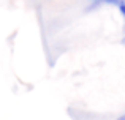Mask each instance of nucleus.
Segmentation results:
<instances>
[{
    "instance_id": "f03ea898",
    "label": "nucleus",
    "mask_w": 125,
    "mask_h": 120,
    "mask_svg": "<svg viewBox=\"0 0 125 120\" xmlns=\"http://www.w3.org/2000/svg\"><path fill=\"white\" fill-rule=\"evenodd\" d=\"M119 9H120V13H122L124 19H125V5H122V6H119Z\"/></svg>"
},
{
    "instance_id": "7ed1b4c3",
    "label": "nucleus",
    "mask_w": 125,
    "mask_h": 120,
    "mask_svg": "<svg viewBox=\"0 0 125 120\" xmlns=\"http://www.w3.org/2000/svg\"><path fill=\"white\" fill-rule=\"evenodd\" d=\"M122 44H124V46H125V37H124V40H122Z\"/></svg>"
},
{
    "instance_id": "f257e3e1",
    "label": "nucleus",
    "mask_w": 125,
    "mask_h": 120,
    "mask_svg": "<svg viewBox=\"0 0 125 120\" xmlns=\"http://www.w3.org/2000/svg\"><path fill=\"white\" fill-rule=\"evenodd\" d=\"M103 3H109V5H116V6H122L125 5V0H101Z\"/></svg>"
},
{
    "instance_id": "20e7f679",
    "label": "nucleus",
    "mask_w": 125,
    "mask_h": 120,
    "mask_svg": "<svg viewBox=\"0 0 125 120\" xmlns=\"http://www.w3.org/2000/svg\"><path fill=\"white\" fill-rule=\"evenodd\" d=\"M119 120H125V117H122V119H119Z\"/></svg>"
}]
</instances>
